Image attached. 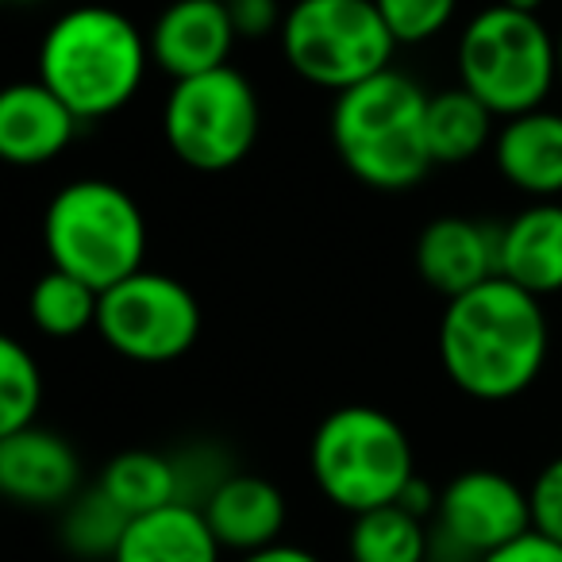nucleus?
I'll return each mask as SVG.
<instances>
[{"instance_id":"obj_8","label":"nucleus","mask_w":562,"mask_h":562,"mask_svg":"<svg viewBox=\"0 0 562 562\" xmlns=\"http://www.w3.org/2000/svg\"><path fill=\"white\" fill-rule=\"evenodd\" d=\"M262 109L247 74L220 66L173 81L162 104V139L178 162L201 173H224L255 150Z\"/></svg>"},{"instance_id":"obj_29","label":"nucleus","mask_w":562,"mask_h":562,"mask_svg":"<svg viewBox=\"0 0 562 562\" xmlns=\"http://www.w3.org/2000/svg\"><path fill=\"white\" fill-rule=\"evenodd\" d=\"M485 562H562V543L539 536V531H528V536L513 539L508 547L493 551Z\"/></svg>"},{"instance_id":"obj_6","label":"nucleus","mask_w":562,"mask_h":562,"mask_svg":"<svg viewBox=\"0 0 562 562\" xmlns=\"http://www.w3.org/2000/svg\"><path fill=\"white\" fill-rule=\"evenodd\" d=\"M454 66L459 86L470 89L497 120L543 109L551 89L559 86V50L551 27L536 12H520L501 0L462 24Z\"/></svg>"},{"instance_id":"obj_32","label":"nucleus","mask_w":562,"mask_h":562,"mask_svg":"<svg viewBox=\"0 0 562 562\" xmlns=\"http://www.w3.org/2000/svg\"><path fill=\"white\" fill-rule=\"evenodd\" d=\"M554 50H559V86H562V27H559V35H554Z\"/></svg>"},{"instance_id":"obj_4","label":"nucleus","mask_w":562,"mask_h":562,"mask_svg":"<svg viewBox=\"0 0 562 562\" xmlns=\"http://www.w3.org/2000/svg\"><path fill=\"white\" fill-rule=\"evenodd\" d=\"M308 474L328 505L347 516L397 505L416 477V454L401 420L374 405H344L316 424Z\"/></svg>"},{"instance_id":"obj_1","label":"nucleus","mask_w":562,"mask_h":562,"mask_svg":"<svg viewBox=\"0 0 562 562\" xmlns=\"http://www.w3.org/2000/svg\"><path fill=\"white\" fill-rule=\"evenodd\" d=\"M439 367L470 401L501 405L536 385L551 351L543 301L505 278L451 297L439 316Z\"/></svg>"},{"instance_id":"obj_10","label":"nucleus","mask_w":562,"mask_h":562,"mask_svg":"<svg viewBox=\"0 0 562 562\" xmlns=\"http://www.w3.org/2000/svg\"><path fill=\"white\" fill-rule=\"evenodd\" d=\"M531 531L528 490L490 467L454 474L439 490L431 516V547L447 562H485L493 551Z\"/></svg>"},{"instance_id":"obj_34","label":"nucleus","mask_w":562,"mask_h":562,"mask_svg":"<svg viewBox=\"0 0 562 562\" xmlns=\"http://www.w3.org/2000/svg\"><path fill=\"white\" fill-rule=\"evenodd\" d=\"M428 562H447V559H428Z\"/></svg>"},{"instance_id":"obj_27","label":"nucleus","mask_w":562,"mask_h":562,"mask_svg":"<svg viewBox=\"0 0 562 562\" xmlns=\"http://www.w3.org/2000/svg\"><path fill=\"white\" fill-rule=\"evenodd\" d=\"M531 505V531L562 543V454L539 467V474L528 485Z\"/></svg>"},{"instance_id":"obj_33","label":"nucleus","mask_w":562,"mask_h":562,"mask_svg":"<svg viewBox=\"0 0 562 562\" xmlns=\"http://www.w3.org/2000/svg\"><path fill=\"white\" fill-rule=\"evenodd\" d=\"M9 4H40V0H9Z\"/></svg>"},{"instance_id":"obj_12","label":"nucleus","mask_w":562,"mask_h":562,"mask_svg":"<svg viewBox=\"0 0 562 562\" xmlns=\"http://www.w3.org/2000/svg\"><path fill=\"white\" fill-rule=\"evenodd\" d=\"M0 490L12 505L66 508L81 493V459L70 439L50 428L0 436Z\"/></svg>"},{"instance_id":"obj_9","label":"nucleus","mask_w":562,"mask_h":562,"mask_svg":"<svg viewBox=\"0 0 562 562\" xmlns=\"http://www.w3.org/2000/svg\"><path fill=\"white\" fill-rule=\"evenodd\" d=\"M97 336L127 362L166 367L193 351L201 336V305L173 273L147 270L101 293Z\"/></svg>"},{"instance_id":"obj_17","label":"nucleus","mask_w":562,"mask_h":562,"mask_svg":"<svg viewBox=\"0 0 562 562\" xmlns=\"http://www.w3.org/2000/svg\"><path fill=\"white\" fill-rule=\"evenodd\" d=\"M497 278L513 281L531 297L562 293V204L536 201L497 227Z\"/></svg>"},{"instance_id":"obj_25","label":"nucleus","mask_w":562,"mask_h":562,"mask_svg":"<svg viewBox=\"0 0 562 562\" xmlns=\"http://www.w3.org/2000/svg\"><path fill=\"white\" fill-rule=\"evenodd\" d=\"M397 47H420L459 16V0H374Z\"/></svg>"},{"instance_id":"obj_26","label":"nucleus","mask_w":562,"mask_h":562,"mask_svg":"<svg viewBox=\"0 0 562 562\" xmlns=\"http://www.w3.org/2000/svg\"><path fill=\"white\" fill-rule=\"evenodd\" d=\"M173 470H178V497L181 505L204 508V501L235 474L227 454L216 443H189L173 454Z\"/></svg>"},{"instance_id":"obj_16","label":"nucleus","mask_w":562,"mask_h":562,"mask_svg":"<svg viewBox=\"0 0 562 562\" xmlns=\"http://www.w3.org/2000/svg\"><path fill=\"white\" fill-rule=\"evenodd\" d=\"M493 162L516 193L531 201L562 196V112L536 109L497 127Z\"/></svg>"},{"instance_id":"obj_11","label":"nucleus","mask_w":562,"mask_h":562,"mask_svg":"<svg viewBox=\"0 0 562 562\" xmlns=\"http://www.w3.org/2000/svg\"><path fill=\"white\" fill-rule=\"evenodd\" d=\"M235 40L239 32L224 0H170L147 32L150 63L173 81L232 66Z\"/></svg>"},{"instance_id":"obj_2","label":"nucleus","mask_w":562,"mask_h":562,"mask_svg":"<svg viewBox=\"0 0 562 562\" xmlns=\"http://www.w3.org/2000/svg\"><path fill=\"white\" fill-rule=\"evenodd\" d=\"M147 66V35L109 4L66 9L40 43V81L81 124L124 112L139 97Z\"/></svg>"},{"instance_id":"obj_23","label":"nucleus","mask_w":562,"mask_h":562,"mask_svg":"<svg viewBox=\"0 0 562 562\" xmlns=\"http://www.w3.org/2000/svg\"><path fill=\"white\" fill-rule=\"evenodd\" d=\"M97 313H101V293L89 281L55 270V266L27 293V316L50 339L86 336L89 328H97Z\"/></svg>"},{"instance_id":"obj_15","label":"nucleus","mask_w":562,"mask_h":562,"mask_svg":"<svg viewBox=\"0 0 562 562\" xmlns=\"http://www.w3.org/2000/svg\"><path fill=\"white\" fill-rule=\"evenodd\" d=\"M201 513L220 547L232 554H250L281 543V531L290 524V505H285V493L278 490V482L262 474H247V470H235L204 501Z\"/></svg>"},{"instance_id":"obj_14","label":"nucleus","mask_w":562,"mask_h":562,"mask_svg":"<svg viewBox=\"0 0 562 562\" xmlns=\"http://www.w3.org/2000/svg\"><path fill=\"white\" fill-rule=\"evenodd\" d=\"M81 120L43 86L16 81L0 93V158L12 166L55 162L78 135Z\"/></svg>"},{"instance_id":"obj_19","label":"nucleus","mask_w":562,"mask_h":562,"mask_svg":"<svg viewBox=\"0 0 562 562\" xmlns=\"http://www.w3.org/2000/svg\"><path fill=\"white\" fill-rule=\"evenodd\" d=\"M493 112L477 101L470 89L451 86L428 97V150L431 162L439 166H459L477 158L493 139Z\"/></svg>"},{"instance_id":"obj_5","label":"nucleus","mask_w":562,"mask_h":562,"mask_svg":"<svg viewBox=\"0 0 562 562\" xmlns=\"http://www.w3.org/2000/svg\"><path fill=\"white\" fill-rule=\"evenodd\" d=\"M43 247L55 270L104 293L143 270L147 220L124 186L109 178H78L50 196L43 212Z\"/></svg>"},{"instance_id":"obj_20","label":"nucleus","mask_w":562,"mask_h":562,"mask_svg":"<svg viewBox=\"0 0 562 562\" xmlns=\"http://www.w3.org/2000/svg\"><path fill=\"white\" fill-rule=\"evenodd\" d=\"M436 559L431 524L401 505L351 516L347 528V562H428Z\"/></svg>"},{"instance_id":"obj_28","label":"nucleus","mask_w":562,"mask_h":562,"mask_svg":"<svg viewBox=\"0 0 562 562\" xmlns=\"http://www.w3.org/2000/svg\"><path fill=\"white\" fill-rule=\"evenodd\" d=\"M227 9H232L239 40H266V35L281 32V20H285L278 0H232Z\"/></svg>"},{"instance_id":"obj_13","label":"nucleus","mask_w":562,"mask_h":562,"mask_svg":"<svg viewBox=\"0 0 562 562\" xmlns=\"http://www.w3.org/2000/svg\"><path fill=\"white\" fill-rule=\"evenodd\" d=\"M497 227L467 216H439L416 239V273L447 301L497 278Z\"/></svg>"},{"instance_id":"obj_35","label":"nucleus","mask_w":562,"mask_h":562,"mask_svg":"<svg viewBox=\"0 0 562 562\" xmlns=\"http://www.w3.org/2000/svg\"><path fill=\"white\" fill-rule=\"evenodd\" d=\"M224 4H232V0H224Z\"/></svg>"},{"instance_id":"obj_24","label":"nucleus","mask_w":562,"mask_h":562,"mask_svg":"<svg viewBox=\"0 0 562 562\" xmlns=\"http://www.w3.org/2000/svg\"><path fill=\"white\" fill-rule=\"evenodd\" d=\"M43 408V374L32 347L16 336L0 339V436L24 431Z\"/></svg>"},{"instance_id":"obj_18","label":"nucleus","mask_w":562,"mask_h":562,"mask_svg":"<svg viewBox=\"0 0 562 562\" xmlns=\"http://www.w3.org/2000/svg\"><path fill=\"white\" fill-rule=\"evenodd\" d=\"M112 562H224V547L212 536L196 505H173L135 516Z\"/></svg>"},{"instance_id":"obj_21","label":"nucleus","mask_w":562,"mask_h":562,"mask_svg":"<svg viewBox=\"0 0 562 562\" xmlns=\"http://www.w3.org/2000/svg\"><path fill=\"white\" fill-rule=\"evenodd\" d=\"M104 493L124 508L127 516H147L158 508L173 505L178 497V470H173V454L158 451H120L104 462L101 477H97Z\"/></svg>"},{"instance_id":"obj_7","label":"nucleus","mask_w":562,"mask_h":562,"mask_svg":"<svg viewBox=\"0 0 562 562\" xmlns=\"http://www.w3.org/2000/svg\"><path fill=\"white\" fill-rule=\"evenodd\" d=\"M278 40L301 81L336 97L390 70L397 50L374 0H293Z\"/></svg>"},{"instance_id":"obj_22","label":"nucleus","mask_w":562,"mask_h":562,"mask_svg":"<svg viewBox=\"0 0 562 562\" xmlns=\"http://www.w3.org/2000/svg\"><path fill=\"white\" fill-rule=\"evenodd\" d=\"M127 524H132V516L101 485H89L70 505L58 508V539L74 559L86 562H112Z\"/></svg>"},{"instance_id":"obj_30","label":"nucleus","mask_w":562,"mask_h":562,"mask_svg":"<svg viewBox=\"0 0 562 562\" xmlns=\"http://www.w3.org/2000/svg\"><path fill=\"white\" fill-rule=\"evenodd\" d=\"M232 562H324L316 551L301 543H290V539H281L273 547H262V551H250V554H235Z\"/></svg>"},{"instance_id":"obj_3","label":"nucleus","mask_w":562,"mask_h":562,"mask_svg":"<svg viewBox=\"0 0 562 562\" xmlns=\"http://www.w3.org/2000/svg\"><path fill=\"white\" fill-rule=\"evenodd\" d=\"M428 89L405 70H382L331 104V143L362 186L401 193L431 170Z\"/></svg>"},{"instance_id":"obj_31","label":"nucleus","mask_w":562,"mask_h":562,"mask_svg":"<svg viewBox=\"0 0 562 562\" xmlns=\"http://www.w3.org/2000/svg\"><path fill=\"white\" fill-rule=\"evenodd\" d=\"M501 4H513V9H520V12H536L543 0H501Z\"/></svg>"}]
</instances>
